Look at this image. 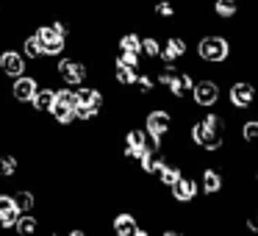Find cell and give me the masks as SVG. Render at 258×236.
<instances>
[{
  "instance_id": "9a60e30c",
  "label": "cell",
  "mask_w": 258,
  "mask_h": 236,
  "mask_svg": "<svg viewBox=\"0 0 258 236\" xmlns=\"http://www.w3.org/2000/svg\"><path fill=\"white\" fill-rule=\"evenodd\" d=\"M139 53L145 64H158V53H161V36L153 31H142V42H139Z\"/></svg>"
},
{
  "instance_id": "e0dca14e",
  "label": "cell",
  "mask_w": 258,
  "mask_h": 236,
  "mask_svg": "<svg viewBox=\"0 0 258 236\" xmlns=\"http://www.w3.org/2000/svg\"><path fill=\"white\" fill-rule=\"evenodd\" d=\"M139 42H142V28H122L117 34V50H136L139 53Z\"/></svg>"
},
{
  "instance_id": "8992f818",
  "label": "cell",
  "mask_w": 258,
  "mask_h": 236,
  "mask_svg": "<svg viewBox=\"0 0 258 236\" xmlns=\"http://www.w3.org/2000/svg\"><path fill=\"white\" fill-rule=\"evenodd\" d=\"M219 73H211V70H203L200 75L195 78V86L189 92V108L195 111H208V108H219L222 106V89L225 86L219 84Z\"/></svg>"
},
{
  "instance_id": "52a82bcc",
  "label": "cell",
  "mask_w": 258,
  "mask_h": 236,
  "mask_svg": "<svg viewBox=\"0 0 258 236\" xmlns=\"http://www.w3.org/2000/svg\"><path fill=\"white\" fill-rule=\"evenodd\" d=\"M42 81H45V78H42V73H39V70H34V67H31L28 73L12 78V81H9V86H6L9 103H12L14 108H28V103L34 100L36 89L42 86Z\"/></svg>"
},
{
  "instance_id": "7c38bea8",
  "label": "cell",
  "mask_w": 258,
  "mask_h": 236,
  "mask_svg": "<svg viewBox=\"0 0 258 236\" xmlns=\"http://www.w3.org/2000/svg\"><path fill=\"white\" fill-rule=\"evenodd\" d=\"M108 228H111V236H136L139 217H136V211H131V208H117V211L111 214Z\"/></svg>"
},
{
  "instance_id": "9c48e42d",
  "label": "cell",
  "mask_w": 258,
  "mask_h": 236,
  "mask_svg": "<svg viewBox=\"0 0 258 236\" xmlns=\"http://www.w3.org/2000/svg\"><path fill=\"white\" fill-rule=\"evenodd\" d=\"M191 53V42L183 31H169L161 39V53H158V64H183Z\"/></svg>"
},
{
  "instance_id": "5bb4252c",
  "label": "cell",
  "mask_w": 258,
  "mask_h": 236,
  "mask_svg": "<svg viewBox=\"0 0 258 236\" xmlns=\"http://www.w3.org/2000/svg\"><path fill=\"white\" fill-rule=\"evenodd\" d=\"M42 228H45V219H42L36 211H25V214H20V217L14 219V225H12L14 236H39V230H42Z\"/></svg>"
},
{
  "instance_id": "8fae6325",
  "label": "cell",
  "mask_w": 258,
  "mask_h": 236,
  "mask_svg": "<svg viewBox=\"0 0 258 236\" xmlns=\"http://www.w3.org/2000/svg\"><path fill=\"white\" fill-rule=\"evenodd\" d=\"M12 197H14V206H17L20 214H25V211H39V206H42L39 189H36L34 184H28V181H23L20 186H14V189H12Z\"/></svg>"
},
{
  "instance_id": "ba28073f",
  "label": "cell",
  "mask_w": 258,
  "mask_h": 236,
  "mask_svg": "<svg viewBox=\"0 0 258 236\" xmlns=\"http://www.w3.org/2000/svg\"><path fill=\"white\" fill-rule=\"evenodd\" d=\"M167 197H169V203H172V206H178V208H191L197 200H200L197 175L189 172V169H183V172L178 175V181H175V184L167 189Z\"/></svg>"
},
{
  "instance_id": "5b68a950",
  "label": "cell",
  "mask_w": 258,
  "mask_h": 236,
  "mask_svg": "<svg viewBox=\"0 0 258 236\" xmlns=\"http://www.w3.org/2000/svg\"><path fill=\"white\" fill-rule=\"evenodd\" d=\"M222 97L228 103L230 114H247V111H258V81L255 75H236L228 86L222 89Z\"/></svg>"
},
{
  "instance_id": "277c9868",
  "label": "cell",
  "mask_w": 258,
  "mask_h": 236,
  "mask_svg": "<svg viewBox=\"0 0 258 236\" xmlns=\"http://www.w3.org/2000/svg\"><path fill=\"white\" fill-rule=\"evenodd\" d=\"M142 128L150 134V139L156 142L158 147L164 145V142L169 139V136L175 134V128H178V114H175L172 106H167V103H158V106H142Z\"/></svg>"
},
{
  "instance_id": "4fadbf2b",
  "label": "cell",
  "mask_w": 258,
  "mask_h": 236,
  "mask_svg": "<svg viewBox=\"0 0 258 236\" xmlns=\"http://www.w3.org/2000/svg\"><path fill=\"white\" fill-rule=\"evenodd\" d=\"M208 12L217 23H239L241 17V0H206Z\"/></svg>"
},
{
  "instance_id": "6da1fadb",
  "label": "cell",
  "mask_w": 258,
  "mask_h": 236,
  "mask_svg": "<svg viewBox=\"0 0 258 236\" xmlns=\"http://www.w3.org/2000/svg\"><path fill=\"white\" fill-rule=\"evenodd\" d=\"M233 36L225 31H200L191 45V56L200 70H211V73H222V70L233 67Z\"/></svg>"
},
{
  "instance_id": "30bf717a",
  "label": "cell",
  "mask_w": 258,
  "mask_h": 236,
  "mask_svg": "<svg viewBox=\"0 0 258 236\" xmlns=\"http://www.w3.org/2000/svg\"><path fill=\"white\" fill-rule=\"evenodd\" d=\"M28 70H31V64H28V58L23 56V50L17 47V42L0 47V78L12 81V78H17V75L28 73Z\"/></svg>"
},
{
  "instance_id": "7a4b0ae2",
  "label": "cell",
  "mask_w": 258,
  "mask_h": 236,
  "mask_svg": "<svg viewBox=\"0 0 258 236\" xmlns=\"http://www.w3.org/2000/svg\"><path fill=\"white\" fill-rule=\"evenodd\" d=\"M75 125H86L89 128L92 123H97V120L103 117V111H106L108 106V89L106 84H92V81H86V84L75 86Z\"/></svg>"
},
{
  "instance_id": "2e32d148",
  "label": "cell",
  "mask_w": 258,
  "mask_h": 236,
  "mask_svg": "<svg viewBox=\"0 0 258 236\" xmlns=\"http://www.w3.org/2000/svg\"><path fill=\"white\" fill-rule=\"evenodd\" d=\"M17 217H20V211L14 206L12 192H0V230H12Z\"/></svg>"
},
{
  "instance_id": "3957f363",
  "label": "cell",
  "mask_w": 258,
  "mask_h": 236,
  "mask_svg": "<svg viewBox=\"0 0 258 236\" xmlns=\"http://www.w3.org/2000/svg\"><path fill=\"white\" fill-rule=\"evenodd\" d=\"M50 70H53L56 84H67V86H81V84H86V81H92V75H95L92 62L84 53L73 50V47H70L67 53H61L58 58H53Z\"/></svg>"
}]
</instances>
